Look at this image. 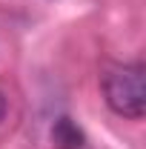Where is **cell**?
Wrapping results in <instances>:
<instances>
[{"label": "cell", "mask_w": 146, "mask_h": 149, "mask_svg": "<svg viewBox=\"0 0 146 149\" xmlns=\"http://www.w3.org/2000/svg\"><path fill=\"white\" fill-rule=\"evenodd\" d=\"M3 115H6V97H3V92H0V120H3Z\"/></svg>", "instance_id": "3"}, {"label": "cell", "mask_w": 146, "mask_h": 149, "mask_svg": "<svg viewBox=\"0 0 146 149\" xmlns=\"http://www.w3.org/2000/svg\"><path fill=\"white\" fill-rule=\"evenodd\" d=\"M100 89L112 112L129 120H140L146 112V69L143 63L109 66L100 77Z\"/></svg>", "instance_id": "1"}, {"label": "cell", "mask_w": 146, "mask_h": 149, "mask_svg": "<svg viewBox=\"0 0 146 149\" xmlns=\"http://www.w3.org/2000/svg\"><path fill=\"white\" fill-rule=\"evenodd\" d=\"M52 143L55 149H89L86 135L80 132L77 123H72V118H60L52 129Z\"/></svg>", "instance_id": "2"}]
</instances>
